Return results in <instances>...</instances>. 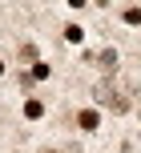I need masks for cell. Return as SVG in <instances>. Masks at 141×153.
I'll use <instances>...</instances> for the list:
<instances>
[{
    "instance_id": "cell-2",
    "label": "cell",
    "mask_w": 141,
    "mask_h": 153,
    "mask_svg": "<svg viewBox=\"0 0 141 153\" xmlns=\"http://www.w3.org/2000/svg\"><path fill=\"white\" fill-rule=\"evenodd\" d=\"M24 113H28V117H40L45 109H40V101H28V105H24Z\"/></svg>"
},
{
    "instance_id": "cell-1",
    "label": "cell",
    "mask_w": 141,
    "mask_h": 153,
    "mask_svg": "<svg viewBox=\"0 0 141 153\" xmlns=\"http://www.w3.org/2000/svg\"><path fill=\"white\" fill-rule=\"evenodd\" d=\"M77 121H81V129H97V113H93V109H85Z\"/></svg>"
}]
</instances>
